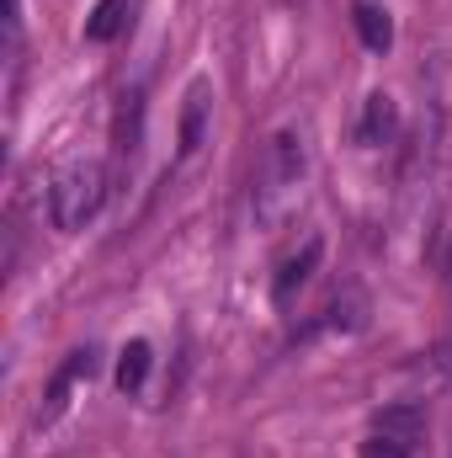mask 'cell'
<instances>
[{"instance_id":"obj_7","label":"cell","mask_w":452,"mask_h":458,"mask_svg":"<svg viewBox=\"0 0 452 458\" xmlns=\"http://www.w3.org/2000/svg\"><path fill=\"white\" fill-rule=\"evenodd\" d=\"M351 27H356V38H362L367 54H389V48H394V16H389V5L356 0V5H351Z\"/></svg>"},{"instance_id":"obj_9","label":"cell","mask_w":452,"mask_h":458,"mask_svg":"<svg viewBox=\"0 0 452 458\" xmlns=\"http://www.w3.org/2000/svg\"><path fill=\"white\" fill-rule=\"evenodd\" d=\"M149 368H155V346L144 342V336H133V342L117 352V373H113L117 389H122V394H138L144 378H149Z\"/></svg>"},{"instance_id":"obj_5","label":"cell","mask_w":452,"mask_h":458,"mask_svg":"<svg viewBox=\"0 0 452 458\" xmlns=\"http://www.w3.org/2000/svg\"><path fill=\"white\" fill-rule=\"evenodd\" d=\"M399 133V102L389 97V91H372L367 102H362V117H356V144L362 149H378V144H389Z\"/></svg>"},{"instance_id":"obj_4","label":"cell","mask_w":452,"mask_h":458,"mask_svg":"<svg viewBox=\"0 0 452 458\" xmlns=\"http://www.w3.org/2000/svg\"><path fill=\"white\" fill-rule=\"evenodd\" d=\"M320 261H325V240H320V234H309V240H304L282 267H277V277H272V304H277V310H288V304L298 299V288L320 272Z\"/></svg>"},{"instance_id":"obj_10","label":"cell","mask_w":452,"mask_h":458,"mask_svg":"<svg viewBox=\"0 0 452 458\" xmlns=\"http://www.w3.org/2000/svg\"><path fill=\"white\" fill-rule=\"evenodd\" d=\"M128 11H133V0H96L86 16V43H117L128 32Z\"/></svg>"},{"instance_id":"obj_11","label":"cell","mask_w":452,"mask_h":458,"mask_svg":"<svg viewBox=\"0 0 452 458\" xmlns=\"http://www.w3.org/2000/svg\"><path fill=\"white\" fill-rule=\"evenodd\" d=\"M356 458H415V448H405L399 437H389V432H367L362 443H356Z\"/></svg>"},{"instance_id":"obj_3","label":"cell","mask_w":452,"mask_h":458,"mask_svg":"<svg viewBox=\"0 0 452 458\" xmlns=\"http://www.w3.org/2000/svg\"><path fill=\"white\" fill-rule=\"evenodd\" d=\"M96 368H102V352L96 346H75L64 362H59V373L48 378V389H43V405H38V427H54L59 416H64V405H70V389L75 384H86V378H96Z\"/></svg>"},{"instance_id":"obj_2","label":"cell","mask_w":452,"mask_h":458,"mask_svg":"<svg viewBox=\"0 0 452 458\" xmlns=\"http://www.w3.org/2000/svg\"><path fill=\"white\" fill-rule=\"evenodd\" d=\"M107 192H113V176H107L102 160H70L54 176V187H48V219H54V229H64V234L86 229L102 214Z\"/></svg>"},{"instance_id":"obj_8","label":"cell","mask_w":452,"mask_h":458,"mask_svg":"<svg viewBox=\"0 0 452 458\" xmlns=\"http://www.w3.org/2000/svg\"><path fill=\"white\" fill-rule=\"evenodd\" d=\"M372 427L389 432V437H399L405 448H421V437H426V411H421V400H394V405H383V411L372 416Z\"/></svg>"},{"instance_id":"obj_6","label":"cell","mask_w":452,"mask_h":458,"mask_svg":"<svg viewBox=\"0 0 452 458\" xmlns=\"http://www.w3.org/2000/svg\"><path fill=\"white\" fill-rule=\"evenodd\" d=\"M208 113H213V86L208 81H192L187 86V107H181V160L203 149V133H208Z\"/></svg>"},{"instance_id":"obj_1","label":"cell","mask_w":452,"mask_h":458,"mask_svg":"<svg viewBox=\"0 0 452 458\" xmlns=\"http://www.w3.org/2000/svg\"><path fill=\"white\" fill-rule=\"evenodd\" d=\"M304 165H309L304 133H298V128H277V133L266 139L261 171H255V219H261V225H277V219L293 208L298 182H304Z\"/></svg>"}]
</instances>
